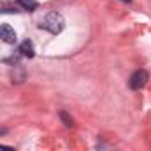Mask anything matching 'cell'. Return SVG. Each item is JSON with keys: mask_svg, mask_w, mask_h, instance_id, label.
I'll list each match as a JSON object with an SVG mask.
<instances>
[{"mask_svg": "<svg viewBox=\"0 0 151 151\" xmlns=\"http://www.w3.org/2000/svg\"><path fill=\"white\" fill-rule=\"evenodd\" d=\"M39 27L48 30L50 34H60L62 29H64V16L59 11H50L45 16V20L39 23Z\"/></svg>", "mask_w": 151, "mask_h": 151, "instance_id": "cell-1", "label": "cell"}, {"mask_svg": "<svg viewBox=\"0 0 151 151\" xmlns=\"http://www.w3.org/2000/svg\"><path fill=\"white\" fill-rule=\"evenodd\" d=\"M147 78H149V75H147V71H144V69H137L132 77H130V80H128V86H130V89H133V91H137V89H142L146 84H147Z\"/></svg>", "mask_w": 151, "mask_h": 151, "instance_id": "cell-2", "label": "cell"}, {"mask_svg": "<svg viewBox=\"0 0 151 151\" xmlns=\"http://www.w3.org/2000/svg\"><path fill=\"white\" fill-rule=\"evenodd\" d=\"M0 37H2V41L7 43V45H14L16 43V32H14V29L9 23H4L2 27H0Z\"/></svg>", "mask_w": 151, "mask_h": 151, "instance_id": "cell-3", "label": "cell"}, {"mask_svg": "<svg viewBox=\"0 0 151 151\" xmlns=\"http://www.w3.org/2000/svg\"><path fill=\"white\" fill-rule=\"evenodd\" d=\"M18 52H20L23 57H29V59H32V57L36 55L34 43H32L30 39H25V41H22V43H20V48H18Z\"/></svg>", "mask_w": 151, "mask_h": 151, "instance_id": "cell-4", "label": "cell"}, {"mask_svg": "<svg viewBox=\"0 0 151 151\" xmlns=\"http://www.w3.org/2000/svg\"><path fill=\"white\" fill-rule=\"evenodd\" d=\"M25 77H27V71H25V68H23L22 64H16V66H14V69H13V73H11V78H13V82H16V84H22V82L25 80Z\"/></svg>", "mask_w": 151, "mask_h": 151, "instance_id": "cell-5", "label": "cell"}, {"mask_svg": "<svg viewBox=\"0 0 151 151\" xmlns=\"http://www.w3.org/2000/svg\"><path fill=\"white\" fill-rule=\"evenodd\" d=\"M0 2H2V13H13L11 4L16 6V7H22L20 6V0H0Z\"/></svg>", "mask_w": 151, "mask_h": 151, "instance_id": "cell-6", "label": "cell"}, {"mask_svg": "<svg viewBox=\"0 0 151 151\" xmlns=\"http://www.w3.org/2000/svg\"><path fill=\"white\" fill-rule=\"evenodd\" d=\"M20 6H22V9H27V11H36L39 7L36 0H20Z\"/></svg>", "mask_w": 151, "mask_h": 151, "instance_id": "cell-7", "label": "cell"}, {"mask_svg": "<svg viewBox=\"0 0 151 151\" xmlns=\"http://www.w3.org/2000/svg\"><path fill=\"white\" fill-rule=\"evenodd\" d=\"M59 117L64 121V124H66V126H73V119H71V117H69L64 110H62V112H59Z\"/></svg>", "mask_w": 151, "mask_h": 151, "instance_id": "cell-8", "label": "cell"}, {"mask_svg": "<svg viewBox=\"0 0 151 151\" xmlns=\"http://www.w3.org/2000/svg\"><path fill=\"white\" fill-rule=\"evenodd\" d=\"M121 2H126V4H130V2H132V0H121Z\"/></svg>", "mask_w": 151, "mask_h": 151, "instance_id": "cell-9", "label": "cell"}]
</instances>
